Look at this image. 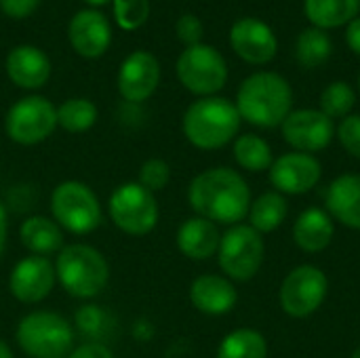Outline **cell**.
I'll return each mask as SVG.
<instances>
[{"label":"cell","instance_id":"1","mask_svg":"<svg viewBox=\"0 0 360 358\" xmlns=\"http://www.w3.org/2000/svg\"><path fill=\"white\" fill-rule=\"evenodd\" d=\"M188 203L198 217L213 224L236 226L249 215L251 188L238 171L211 167L190 181Z\"/></svg>","mask_w":360,"mask_h":358},{"label":"cell","instance_id":"2","mask_svg":"<svg viewBox=\"0 0 360 358\" xmlns=\"http://www.w3.org/2000/svg\"><path fill=\"white\" fill-rule=\"evenodd\" d=\"M236 110L259 129H276L293 110V89L276 72H255L238 87Z\"/></svg>","mask_w":360,"mask_h":358},{"label":"cell","instance_id":"3","mask_svg":"<svg viewBox=\"0 0 360 358\" xmlns=\"http://www.w3.org/2000/svg\"><path fill=\"white\" fill-rule=\"evenodd\" d=\"M236 103L224 97H200L188 106L181 118L186 139L198 150H219L236 139L240 131Z\"/></svg>","mask_w":360,"mask_h":358},{"label":"cell","instance_id":"4","mask_svg":"<svg viewBox=\"0 0 360 358\" xmlns=\"http://www.w3.org/2000/svg\"><path fill=\"white\" fill-rule=\"evenodd\" d=\"M57 283L76 300H93L103 293L110 281V264L105 255L84 243L65 245L55 257Z\"/></svg>","mask_w":360,"mask_h":358},{"label":"cell","instance_id":"5","mask_svg":"<svg viewBox=\"0 0 360 358\" xmlns=\"http://www.w3.org/2000/svg\"><path fill=\"white\" fill-rule=\"evenodd\" d=\"M15 340L30 358H68L74 350V329L53 310H34L15 327Z\"/></svg>","mask_w":360,"mask_h":358},{"label":"cell","instance_id":"6","mask_svg":"<svg viewBox=\"0 0 360 358\" xmlns=\"http://www.w3.org/2000/svg\"><path fill=\"white\" fill-rule=\"evenodd\" d=\"M51 215L72 234H91L103 224V211L95 190L78 179H65L51 192Z\"/></svg>","mask_w":360,"mask_h":358},{"label":"cell","instance_id":"7","mask_svg":"<svg viewBox=\"0 0 360 358\" xmlns=\"http://www.w3.org/2000/svg\"><path fill=\"white\" fill-rule=\"evenodd\" d=\"M266 243L264 236L249 224L230 226L219 241L217 262L226 279L232 283H247L257 276L264 266Z\"/></svg>","mask_w":360,"mask_h":358},{"label":"cell","instance_id":"8","mask_svg":"<svg viewBox=\"0 0 360 358\" xmlns=\"http://www.w3.org/2000/svg\"><path fill=\"white\" fill-rule=\"evenodd\" d=\"M108 213L112 224L129 236H146L158 226L160 209L156 194L139 181H124L110 194Z\"/></svg>","mask_w":360,"mask_h":358},{"label":"cell","instance_id":"9","mask_svg":"<svg viewBox=\"0 0 360 358\" xmlns=\"http://www.w3.org/2000/svg\"><path fill=\"white\" fill-rule=\"evenodd\" d=\"M179 82L194 95L213 97L228 82V63L224 55L209 44L186 46L175 65Z\"/></svg>","mask_w":360,"mask_h":358},{"label":"cell","instance_id":"10","mask_svg":"<svg viewBox=\"0 0 360 358\" xmlns=\"http://www.w3.org/2000/svg\"><path fill=\"white\" fill-rule=\"evenodd\" d=\"M57 129V108L40 95L17 99L4 118V131L13 143L38 146Z\"/></svg>","mask_w":360,"mask_h":358},{"label":"cell","instance_id":"11","mask_svg":"<svg viewBox=\"0 0 360 358\" xmlns=\"http://www.w3.org/2000/svg\"><path fill=\"white\" fill-rule=\"evenodd\" d=\"M329 293V279L327 274L312 264H302L293 268L278 291L281 308L291 319H308L312 317Z\"/></svg>","mask_w":360,"mask_h":358},{"label":"cell","instance_id":"12","mask_svg":"<svg viewBox=\"0 0 360 358\" xmlns=\"http://www.w3.org/2000/svg\"><path fill=\"white\" fill-rule=\"evenodd\" d=\"M285 141L295 150L304 154H314L325 148L335 137V124L329 116H325L321 110H291V114L281 124Z\"/></svg>","mask_w":360,"mask_h":358},{"label":"cell","instance_id":"13","mask_svg":"<svg viewBox=\"0 0 360 358\" xmlns=\"http://www.w3.org/2000/svg\"><path fill=\"white\" fill-rule=\"evenodd\" d=\"M270 184L276 192L289 196H302L312 192L323 179V165L314 154L287 152L274 158L270 167Z\"/></svg>","mask_w":360,"mask_h":358},{"label":"cell","instance_id":"14","mask_svg":"<svg viewBox=\"0 0 360 358\" xmlns=\"http://www.w3.org/2000/svg\"><path fill=\"white\" fill-rule=\"evenodd\" d=\"M57 283L55 266L49 257L25 255L21 257L8 274V293L25 306L44 302Z\"/></svg>","mask_w":360,"mask_h":358},{"label":"cell","instance_id":"15","mask_svg":"<svg viewBox=\"0 0 360 358\" xmlns=\"http://www.w3.org/2000/svg\"><path fill=\"white\" fill-rule=\"evenodd\" d=\"M160 82V63L150 51H133L118 70V93L127 103L148 101Z\"/></svg>","mask_w":360,"mask_h":358},{"label":"cell","instance_id":"16","mask_svg":"<svg viewBox=\"0 0 360 358\" xmlns=\"http://www.w3.org/2000/svg\"><path fill=\"white\" fill-rule=\"evenodd\" d=\"M230 44L234 53L251 63V65H264L270 63L278 51V40L272 27L255 17L238 19L230 30Z\"/></svg>","mask_w":360,"mask_h":358},{"label":"cell","instance_id":"17","mask_svg":"<svg viewBox=\"0 0 360 358\" xmlns=\"http://www.w3.org/2000/svg\"><path fill=\"white\" fill-rule=\"evenodd\" d=\"M68 40L80 57H101L112 44V27L108 17L97 8L78 11L68 25Z\"/></svg>","mask_w":360,"mask_h":358},{"label":"cell","instance_id":"18","mask_svg":"<svg viewBox=\"0 0 360 358\" xmlns=\"http://www.w3.org/2000/svg\"><path fill=\"white\" fill-rule=\"evenodd\" d=\"M6 76L8 80L23 89V91H36L44 87L51 78V59L44 51H40L34 44H19L8 51L6 61Z\"/></svg>","mask_w":360,"mask_h":358},{"label":"cell","instance_id":"19","mask_svg":"<svg viewBox=\"0 0 360 358\" xmlns=\"http://www.w3.org/2000/svg\"><path fill=\"white\" fill-rule=\"evenodd\" d=\"M192 306L207 317H224L238 304L234 283L221 274H200L190 285Z\"/></svg>","mask_w":360,"mask_h":358},{"label":"cell","instance_id":"20","mask_svg":"<svg viewBox=\"0 0 360 358\" xmlns=\"http://www.w3.org/2000/svg\"><path fill=\"white\" fill-rule=\"evenodd\" d=\"M327 213L333 222L360 232V175L344 173L338 175L325 192Z\"/></svg>","mask_w":360,"mask_h":358},{"label":"cell","instance_id":"21","mask_svg":"<svg viewBox=\"0 0 360 358\" xmlns=\"http://www.w3.org/2000/svg\"><path fill=\"white\" fill-rule=\"evenodd\" d=\"M219 241H221V234H219L217 224L198 215L188 217L177 228V236H175L179 253L192 262H207L213 255H217Z\"/></svg>","mask_w":360,"mask_h":358},{"label":"cell","instance_id":"22","mask_svg":"<svg viewBox=\"0 0 360 358\" xmlns=\"http://www.w3.org/2000/svg\"><path fill=\"white\" fill-rule=\"evenodd\" d=\"M335 234V224L331 215L321 207H310L302 211L293 224V243L304 253L325 251Z\"/></svg>","mask_w":360,"mask_h":358},{"label":"cell","instance_id":"23","mask_svg":"<svg viewBox=\"0 0 360 358\" xmlns=\"http://www.w3.org/2000/svg\"><path fill=\"white\" fill-rule=\"evenodd\" d=\"M19 238L21 245L32 255H42V257L59 253L65 247L61 226L46 215H32L23 219V224L19 226Z\"/></svg>","mask_w":360,"mask_h":358},{"label":"cell","instance_id":"24","mask_svg":"<svg viewBox=\"0 0 360 358\" xmlns=\"http://www.w3.org/2000/svg\"><path fill=\"white\" fill-rule=\"evenodd\" d=\"M287 215H289V203H287L285 194L272 190V192H264L255 200H251L247 217H249V226L255 228L264 236V234L278 230L285 224Z\"/></svg>","mask_w":360,"mask_h":358},{"label":"cell","instance_id":"25","mask_svg":"<svg viewBox=\"0 0 360 358\" xmlns=\"http://www.w3.org/2000/svg\"><path fill=\"white\" fill-rule=\"evenodd\" d=\"M304 11L314 27H340L356 19L360 0H304Z\"/></svg>","mask_w":360,"mask_h":358},{"label":"cell","instance_id":"26","mask_svg":"<svg viewBox=\"0 0 360 358\" xmlns=\"http://www.w3.org/2000/svg\"><path fill=\"white\" fill-rule=\"evenodd\" d=\"M234 152V160L240 169L249 171V173H262V171H270L272 162H274V152L270 148V143L255 135V133H245L238 135L234 139L232 146Z\"/></svg>","mask_w":360,"mask_h":358},{"label":"cell","instance_id":"27","mask_svg":"<svg viewBox=\"0 0 360 358\" xmlns=\"http://www.w3.org/2000/svg\"><path fill=\"white\" fill-rule=\"evenodd\" d=\"M215 358H268V342L262 331L240 327L219 342Z\"/></svg>","mask_w":360,"mask_h":358},{"label":"cell","instance_id":"28","mask_svg":"<svg viewBox=\"0 0 360 358\" xmlns=\"http://www.w3.org/2000/svg\"><path fill=\"white\" fill-rule=\"evenodd\" d=\"M97 116V106L91 99L72 97L57 108V127L68 133H84L95 127Z\"/></svg>","mask_w":360,"mask_h":358},{"label":"cell","instance_id":"29","mask_svg":"<svg viewBox=\"0 0 360 358\" xmlns=\"http://www.w3.org/2000/svg\"><path fill=\"white\" fill-rule=\"evenodd\" d=\"M333 53V42L321 27H308L300 34L295 44V57L304 68L323 65Z\"/></svg>","mask_w":360,"mask_h":358},{"label":"cell","instance_id":"30","mask_svg":"<svg viewBox=\"0 0 360 358\" xmlns=\"http://www.w3.org/2000/svg\"><path fill=\"white\" fill-rule=\"evenodd\" d=\"M356 103V93L348 82H331L323 95H321V112L325 116L333 118H346L350 116L352 108Z\"/></svg>","mask_w":360,"mask_h":358},{"label":"cell","instance_id":"31","mask_svg":"<svg viewBox=\"0 0 360 358\" xmlns=\"http://www.w3.org/2000/svg\"><path fill=\"white\" fill-rule=\"evenodd\" d=\"M114 19L124 32L139 30L150 17V0H114Z\"/></svg>","mask_w":360,"mask_h":358},{"label":"cell","instance_id":"32","mask_svg":"<svg viewBox=\"0 0 360 358\" xmlns=\"http://www.w3.org/2000/svg\"><path fill=\"white\" fill-rule=\"evenodd\" d=\"M146 190L152 194L165 190L171 181V165L162 158H148L139 167V179H137Z\"/></svg>","mask_w":360,"mask_h":358},{"label":"cell","instance_id":"33","mask_svg":"<svg viewBox=\"0 0 360 358\" xmlns=\"http://www.w3.org/2000/svg\"><path fill=\"white\" fill-rule=\"evenodd\" d=\"M335 137L350 156L360 160V114L342 118V122L335 127Z\"/></svg>","mask_w":360,"mask_h":358},{"label":"cell","instance_id":"34","mask_svg":"<svg viewBox=\"0 0 360 358\" xmlns=\"http://www.w3.org/2000/svg\"><path fill=\"white\" fill-rule=\"evenodd\" d=\"M175 32H177V38L186 44V46H194V44H200L202 42V36H205V27H202V21L196 17V15H181L175 23Z\"/></svg>","mask_w":360,"mask_h":358},{"label":"cell","instance_id":"35","mask_svg":"<svg viewBox=\"0 0 360 358\" xmlns=\"http://www.w3.org/2000/svg\"><path fill=\"white\" fill-rule=\"evenodd\" d=\"M103 310H99L97 306H82L76 312V325L80 327V331L89 333V335H99L103 333Z\"/></svg>","mask_w":360,"mask_h":358},{"label":"cell","instance_id":"36","mask_svg":"<svg viewBox=\"0 0 360 358\" xmlns=\"http://www.w3.org/2000/svg\"><path fill=\"white\" fill-rule=\"evenodd\" d=\"M38 2L40 0H0V8L11 19H25L36 11Z\"/></svg>","mask_w":360,"mask_h":358},{"label":"cell","instance_id":"37","mask_svg":"<svg viewBox=\"0 0 360 358\" xmlns=\"http://www.w3.org/2000/svg\"><path fill=\"white\" fill-rule=\"evenodd\" d=\"M68 358H116L114 352L110 350V346H105L103 342H84L80 346H76Z\"/></svg>","mask_w":360,"mask_h":358},{"label":"cell","instance_id":"38","mask_svg":"<svg viewBox=\"0 0 360 358\" xmlns=\"http://www.w3.org/2000/svg\"><path fill=\"white\" fill-rule=\"evenodd\" d=\"M346 42H348V46L360 55V17L356 19H352L350 23H348V27H346Z\"/></svg>","mask_w":360,"mask_h":358},{"label":"cell","instance_id":"39","mask_svg":"<svg viewBox=\"0 0 360 358\" xmlns=\"http://www.w3.org/2000/svg\"><path fill=\"white\" fill-rule=\"evenodd\" d=\"M6 238H8V213H6L4 203L0 200V255L4 253Z\"/></svg>","mask_w":360,"mask_h":358},{"label":"cell","instance_id":"40","mask_svg":"<svg viewBox=\"0 0 360 358\" xmlns=\"http://www.w3.org/2000/svg\"><path fill=\"white\" fill-rule=\"evenodd\" d=\"M0 358H15L13 350H11V346H8L4 340H0Z\"/></svg>","mask_w":360,"mask_h":358},{"label":"cell","instance_id":"41","mask_svg":"<svg viewBox=\"0 0 360 358\" xmlns=\"http://www.w3.org/2000/svg\"><path fill=\"white\" fill-rule=\"evenodd\" d=\"M91 8H95V6H103V4H108V2H114V0H84Z\"/></svg>","mask_w":360,"mask_h":358},{"label":"cell","instance_id":"42","mask_svg":"<svg viewBox=\"0 0 360 358\" xmlns=\"http://www.w3.org/2000/svg\"><path fill=\"white\" fill-rule=\"evenodd\" d=\"M350 358H360V346L356 348V350H354V352H352V357Z\"/></svg>","mask_w":360,"mask_h":358},{"label":"cell","instance_id":"43","mask_svg":"<svg viewBox=\"0 0 360 358\" xmlns=\"http://www.w3.org/2000/svg\"><path fill=\"white\" fill-rule=\"evenodd\" d=\"M359 93H360V72H359Z\"/></svg>","mask_w":360,"mask_h":358}]
</instances>
